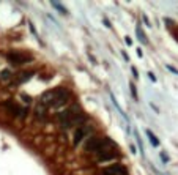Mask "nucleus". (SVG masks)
<instances>
[{
    "instance_id": "nucleus-1",
    "label": "nucleus",
    "mask_w": 178,
    "mask_h": 175,
    "mask_svg": "<svg viewBox=\"0 0 178 175\" xmlns=\"http://www.w3.org/2000/svg\"><path fill=\"white\" fill-rule=\"evenodd\" d=\"M110 140L109 139H103V137H90L88 140H87L85 144V150L87 151H95V153H99L104 147H106V144H109Z\"/></svg>"
},
{
    "instance_id": "nucleus-2",
    "label": "nucleus",
    "mask_w": 178,
    "mask_h": 175,
    "mask_svg": "<svg viewBox=\"0 0 178 175\" xmlns=\"http://www.w3.org/2000/svg\"><path fill=\"white\" fill-rule=\"evenodd\" d=\"M8 60L13 65H24V63L32 62V55L21 54V52H11V54H8Z\"/></svg>"
},
{
    "instance_id": "nucleus-3",
    "label": "nucleus",
    "mask_w": 178,
    "mask_h": 175,
    "mask_svg": "<svg viewBox=\"0 0 178 175\" xmlns=\"http://www.w3.org/2000/svg\"><path fill=\"white\" fill-rule=\"evenodd\" d=\"M79 107L77 106H73V107H69V109H66V110H63V112H60L58 114V120L62 123H66V122H69L71 118H74L76 115H79Z\"/></svg>"
},
{
    "instance_id": "nucleus-4",
    "label": "nucleus",
    "mask_w": 178,
    "mask_h": 175,
    "mask_svg": "<svg viewBox=\"0 0 178 175\" xmlns=\"http://www.w3.org/2000/svg\"><path fill=\"white\" fill-rule=\"evenodd\" d=\"M88 133H90V128H88V126H85V125L79 126V128L76 129V133H74V139H73V144H74V145H77V144H79L80 140H82Z\"/></svg>"
},
{
    "instance_id": "nucleus-5",
    "label": "nucleus",
    "mask_w": 178,
    "mask_h": 175,
    "mask_svg": "<svg viewBox=\"0 0 178 175\" xmlns=\"http://www.w3.org/2000/svg\"><path fill=\"white\" fill-rule=\"evenodd\" d=\"M103 175H128V172L122 166H110L103 170Z\"/></svg>"
},
{
    "instance_id": "nucleus-6",
    "label": "nucleus",
    "mask_w": 178,
    "mask_h": 175,
    "mask_svg": "<svg viewBox=\"0 0 178 175\" xmlns=\"http://www.w3.org/2000/svg\"><path fill=\"white\" fill-rule=\"evenodd\" d=\"M5 107H8V109H11L10 112L11 114H14L16 117H24L25 114H27V110L25 109H22V107H19L18 104H14V103H6L5 104Z\"/></svg>"
},
{
    "instance_id": "nucleus-7",
    "label": "nucleus",
    "mask_w": 178,
    "mask_h": 175,
    "mask_svg": "<svg viewBox=\"0 0 178 175\" xmlns=\"http://www.w3.org/2000/svg\"><path fill=\"white\" fill-rule=\"evenodd\" d=\"M32 76H33V71H21L18 76H16V82H18V84H24Z\"/></svg>"
},
{
    "instance_id": "nucleus-8",
    "label": "nucleus",
    "mask_w": 178,
    "mask_h": 175,
    "mask_svg": "<svg viewBox=\"0 0 178 175\" xmlns=\"http://www.w3.org/2000/svg\"><path fill=\"white\" fill-rule=\"evenodd\" d=\"M145 133H147V136H148V139H150V142H152V144H153V145H154V147H158V145H159V140H158V137H156V136H154V134L152 133V131H150V129H147V131H145Z\"/></svg>"
},
{
    "instance_id": "nucleus-9",
    "label": "nucleus",
    "mask_w": 178,
    "mask_h": 175,
    "mask_svg": "<svg viewBox=\"0 0 178 175\" xmlns=\"http://www.w3.org/2000/svg\"><path fill=\"white\" fill-rule=\"evenodd\" d=\"M136 33H137V38H139L140 41L143 43V44H147V43H148V39H147L145 33L142 32V29H140V27H137V29H136Z\"/></svg>"
},
{
    "instance_id": "nucleus-10",
    "label": "nucleus",
    "mask_w": 178,
    "mask_h": 175,
    "mask_svg": "<svg viewBox=\"0 0 178 175\" xmlns=\"http://www.w3.org/2000/svg\"><path fill=\"white\" fill-rule=\"evenodd\" d=\"M51 5L54 6V8H57V11H60V13H66V8L62 5V3H58V2H51Z\"/></svg>"
},
{
    "instance_id": "nucleus-11",
    "label": "nucleus",
    "mask_w": 178,
    "mask_h": 175,
    "mask_svg": "<svg viewBox=\"0 0 178 175\" xmlns=\"http://www.w3.org/2000/svg\"><path fill=\"white\" fill-rule=\"evenodd\" d=\"M10 77H11V71H10V69H3V71H0V79L6 80V79H10Z\"/></svg>"
},
{
    "instance_id": "nucleus-12",
    "label": "nucleus",
    "mask_w": 178,
    "mask_h": 175,
    "mask_svg": "<svg viewBox=\"0 0 178 175\" xmlns=\"http://www.w3.org/2000/svg\"><path fill=\"white\" fill-rule=\"evenodd\" d=\"M161 159H162V163H169V156H167V155L164 153V151L161 153Z\"/></svg>"
},
{
    "instance_id": "nucleus-13",
    "label": "nucleus",
    "mask_w": 178,
    "mask_h": 175,
    "mask_svg": "<svg viewBox=\"0 0 178 175\" xmlns=\"http://www.w3.org/2000/svg\"><path fill=\"white\" fill-rule=\"evenodd\" d=\"M131 85V93H132V96L137 99V93H136V87H134V84H129Z\"/></svg>"
},
{
    "instance_id": "nucleus-14",
    "label": "nucleus",
    "mask_w": 178,
    "mask_h": 175,
    "mask_svg": "<svg viewBox=\"0 0 178 175\" xmlns=\"http://www.w3.org/2000/svg\"><path fill=\"white\" fill-rule=\"evenodd\" d=\"M167 69H170V71H172L173 74H178V69H175V68H173L172 65H167Z\"/></svg>"
},
{
    "instance_id": "nucleus-15",
    "label": "nucleus",
    "mask_w": 178,
    "mask_h": 175,
    "mask_svg": "<svg viewBox=\"0 0 178 175\" xmlns=\"http://www.w3.org/2000/svg\"><path fill=\"white\" fill-rule=\"evenodd\" d=\"M148 77H150V79L153 80V82H154V80H156V76H154L153 73H148Z\"/></svg>"
},
{
    "instance_id": "nucleus-16",
    "label": "nucleus",
    "mask_w": 178,
    "mask_h": 175,
    "mask_svg": "<svg viewBox=\"0 0 178 175\" xmlns=\"http://www.w3.org/2000/svg\"><path fill=\"white\" fill-rule=\"evenodd\" d=\"M22 99H24V101H25V103H30V101H32V99H30V98H29V96H25V95H22Z\"/></svg>"
},
{
    "instance_id": "nucleus-17",
    "label": "nucleus",
    "mask_w": 178,
    "mask_h": 175,
    "mask_svg": "<svg viewBox=\"0 0 178 175\" xmlns=\"http://www.w3.org/2000/svg\"><path fill=\"white\" fill-rule=\"evenodd\" d=\"M125 41H126V44H132V39H131L129 36H126V39H125Z\"/></svg>"
}]
</instances>
